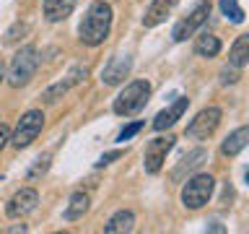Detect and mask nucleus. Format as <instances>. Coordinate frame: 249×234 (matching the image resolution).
Returning a JSON list of instances; mask_svg holds the SVG:
<instances>
[{
  "label": "nucleus",
  "instance_id": "1",
  "mask_svg": "<svg viewBox=\"0 0 249 234\" xmlns=\"http://www.w3.org/2000/svg\"><path fill=\"white\" fill-rule=\"evenodd\" d=\"M109 29H112V5L104 0H96L86 11L81 26H78V37L86 47H99L109 37Z\"/></svg>",
  "mask_w": 249,
  "mask_h": 234
},
{
  "label": "nucleus",
  "instance_id": "2",
  "mask_svg": "<svg viewBox=\"0 0 249 234\" xmlns=\"http://www.w3.org/2000/svg\"><path fill=\"white\" fill-rule=\"evenodd\" d=\"M148 99H151V83L143 81V78H138V81L127 83L120 91V97L114 99L112 109H114V115H120V117H132L148 104Z\"/></svg>",
  "mask_w": 249,
  "mask_h": 234
},
{
  "label": "nucleus",
  "instance_id": "3",
  "mask_svg": "<svg viewBox=\"0 0 249 234\" xmlns=\"http://www.w3.org/2000/svg\"><path fill=\"white\" fill-rule=\"evenodd\" d=\"M36 68H39V52H36V47L26 44V47H21V50L13 55L5 78H8V83H11L13 89H21V86H26L31 78H34Z\"/></svg>",
  "mask_w": 249,
  "mask_h": 234
},
{
  "label": "nucleus",
  "instance_id": "4",
  "mask_svg": "<svg viewBox=\"0 0 249 234\" xmlns=\"http://www.w3.org/2000/svg\"><path fill=\"white\" fill-rule=\"evenodd\" d=\"M213 190H215V177L213 175H205V172L192 175L182 187V206L190 208V211H200L202 206H208Z\"/></svg>",
  "mask_w": 249,
  "mask_h": 234
},
{
  "label": "nucleus",
  "instance_id": "5",
  "mask_svg": "<svg viewBox=\"0 0 249 234\" xmlns=\"http://www.w3.org/2000/svg\"><path fill=\"white\" fill-rule=\"evenodd\" d=\"M44 128V112L42 109H29V112L21 115V120L16 122V130L11 133V143L13 148H29L36 140V136Z\"/></svg>",
  "mask_w": 249,
  "mask_h": 234
},
{
  "label": "nucleus",
  "instance_id": "6",
  "mask_svg": "<svg viewBox=\"0 0 249 234\" xmlns=\"http://www.w3.org/2000/svg\"><path fill=\"white\" fill-rule=\"evenodd\" d=\"M221 107H205V109H200L197 115H195V120L187 125V138H192V140H208L210 136L215 133V128L221 125Z\"/></svg>",
  "mask_w": 249,
  "mask_h": 234
},
{
  "label": "nucleus",
  "instance_id": "7",
  "mask_svg": "<svg viewBox=\"0 0 249 234\" xmlns=\"http://www.w3.org/2000/svg\"><path fill=\"white\" fill-rule=\"evenodd\" d=\"M174 136H159V138H153L151 143L145 146V154H143V167L148 175H159L161 167H163V161H166V154L174 148Z\"/></svg>",
  "mask_w": 249,
  "mask_h": 234
},
{
  "label": "nucleus",
  "instance_id": "8",
  "mask_svg": "<svg viewBox=\"0 0 249 234\" xmlns=\"http://www.w3.org/2000/svg\"><path fill=\"white\" fill-rule=\"evenodd\" d=\"M208 16H210V3H208V0H202V3H197V5L192 8L187 19H182V21L174 26V31H171L174 42H184L187 37H192L195 31H197L202 23L208 21Z\"/></svg>",
  "mask_w": 249,
  "mask_h": 234
},
{
  "label": "nucleus",
  "instance_id": "9",
  "mask_svg": "<svg viewBox=\"0 0 249 234\" xmlns=\"http://www.w3.org/2000/svg\"><path fill=\"white\" fill-rule=\"evenodd\" d=\"M36 206H39V193L34 187H21V190L8 200L5 214H8V218H26L29 214L36 211Z\"/></svg>",
  "mask_w": 249,
  "mask_h": 234
},
{
  "label": "nucleus",
  "instance_id": "10",
  "mask_svg": "<svg viewBox=\"0 0 249 234\" xmlns=\"http://www.w3.org/2000/svg\"><path fill=\"white\" fill-rule=\"evenodd\" d=\"M86 76H89V68L75 65L65 78H62L60 83H54V86H50V89H44V91H42V101H44V104H57V101L65 97V91H68V89H73V86H78L81 81H86Z\"/></svg>",
  "mask_w": 249,
  "mask_h": 234
},
{
  "label": "nucleus",
  "instance_id": "11",
  "mask_svg": "<svg viewBox=\"0 0 249 234\" xmlns=\"http://www.w3.org/2000/svg\"><path fill=\"white\" fill-rule=\"evenodd\" d=\"M130 70H132V58L130 55H114V58H109L104 70H101V83L104 86L122 83L124 78L130 76Z\"/></svg>",
  "mask_w": 249,
  "mask_h": 234
},
{
  "label": "nucleus",
  "instance_id": "12",
  "mask_svg": "<svg viewBox=\"0 0 249 234\" xmlns=\"http://www.w3.org/2000/svg\"><path fill=\"white\" fill-rule=\"evenodd\" d=\"M187 107H190V99L187 97H179V99H174V104L171 107H166V109H161L159 115L153 117V130H166V128H171L177 120H182V115L187 112Z\"/></svg>",
  "mask_w": 249,
  "mask_h": 234
},
{
  "label": "nucleus",
  "instance_id": "13",
  "mask_svg": "<svg viewBox=\"0 0 249 234\" xmlns=\"http://www.w3.org/2000/svg\"><path fill=\"white\" fill-rule=\"evenodd\" d=\"M174 5H177V0H153V3L148 5L145 16H143V26L153 29V26H159V23H163L166 16L174 11Z\"/></svg>",
  "mask_w": 249,
  "mask_h": 234
},
{
  "label": "nucleus",
  "instance_id": "14",
  "mask_svg": "<svg viewBox=\"0 0 249 234\" xmlns=\"http://www.w3.org/2000/svg\"><path fill=\"white\" fill-rule=\"evenodd\" d=\"M75 3L78 0H44V19L50 23H60L65 21L70 13L75 11Z\"/></svg>",
  "mask_w": 249,
  "mask_h": 234
},
{
  "label": "nucleus",
  "instance_id": "15",
  "mask_svg": "<svg viewBox=\"0 0 249 234\" xmlns=\"http://www.w3.org/2000/svg\"><path fill=\"white\" fill-rule=\"evenodd\" d=\"M247 143H249V128H247V125H241V128H236V130H233L231 136L221 143V154L231 159V156H236V154L244 151Z\"/></svg>",
  "mask_w": 249,
  "mask_h": 234
},
{
  "label": "nucleus",
  "instance_id": "16",
  "mask_svg": "<svg viewBox=\"0 0 249 234\" xmlns=\"http://www.w3.org/2000/svg\"><path fill=\"white\" fill-rule=\"evenodd\" d=\"M205 159H208V151H205V148H195V151H190L182 161L177 164V169L171 172V179H174V182H179V179L184 177V172H195Z\"/></svg>",
  "mask_w": 249,
  "mask_h": 234
},
{
  "label": "nucleus",
  "instance_id": "17",
  "mask_svg": "<svg viewBox=\"0 0 249 234\" xmlns=\"http://www.w3.org/2000/svg\"><path fill=\"white\" fill-rule=\"evenodd\" d=\"M132 226H135V214L132 211H117L107 221L104 232L107 234H124V232H132Z\"/></svg>",
  "mask_w": 249,
  "mask_h": 234
},
{
  "label": "nucleus",
  "instance_id": "18",
  "mask_svg": "<svg viewBox=\"0 0 249 234\" xmlns=\"http://www.w3.org/2000/svg\"><path fill=\"white\" fill-rule=\"evenodd\" d=\"M192 50L197 58H215L218 52H221V39L213 37V34H200L197 39H195Z\"/></svg>",
  "mask_w": 249,
  "mask_h": 234
},
{
  "label": "nucleus",
  "instance_id": "19",
  "mask_svg": "<svg viewBox=\"0 0 249 234\" xmlns=\"http://www.w3.org/2000/svg\"><path fill=\"white\" fill-rule=\"evenodd\" d=\"M89 206H91L89 195L86 193H73L70 195L68 208H65V221H78V218H83V214L89 211Z\"/></svg>",
  "mask_w": 249,
  "mask_h": 234
},
{
  "label": "nucleus",
  "instance_id": "20",
  "mask_svg": "<svg viewBox=\"0 0 249 234\" xmlns=\"http://www.w3.org/2000/svg\"><path fill=\"white\" fill-rule=\"evenodd\" d=\"M229 62L236 68H244L249 62V34L236 37V42L231 44V52H229Z\"/></svg>",
  "mask_w": 249,
  "mask_h": 234
},
{
  "label": "nucleus",
  "instance_id": "21",
  "mask_svg": "<svg viewBox=\"0 0 249 234\" xmlns=\"http://www.w3.org/2000/svg\"><path fill=\"white\" fill-rule=\"evenodd\" d=\"M221 3V13L231 23H244V8L239 5V0H218Z\"/></svg>",
  "mask_w": 249,
  "mask_h": 234
},
{
  "label": "nucleus",
  "instance_id": "22",
  "mask_svg": "<svg viewBox=\"0 0 249 234\" xmlns=\"http://www.w3.org/2000/svg\"><path fill=\"white\" fill-rule=\"evenodd\" d=\"M50 159H52V154H50V151H47V154H42V156H39V159L34 161V167L29 169V175H26V177H29V179H36V177H42L44 172L50 169Z\"/></svg>",
  "mask_w": 249,
  "mask_h": 234
},
{
  "label": "nucleus",
  "instance_id": "23",
  "mask_svg": "<svg viewBox=\"0 0 249 234\" xmlns=\"http://www.w3.org/2000/svg\"><path fill=\"white\" fill-rule=\"evenodd\" d=\"M241 78V68H236V65H226L223 70H221V86H233Z\"/></svg>",
  "mask_w": 249,
  "mask_h": 234
},
{
  "label": "nucleus",
  "instance_id": "24",
  "mask_svg": "<svg viewBox=\"0 0 249 234\" xmlns=\"http://www.w3.org/2000/svg\"><path fill=\"white\" fill-rule=\"evenodd\" d=\"M145 128V122H130V125H124V128L120 130V136H117V143H124V140H130L132 136H138V133L140 130H143Z\"/></svg>",
  "mask_w": 249,
  "mask_h": 234
},
{
  "label": "nucleus",
  "instance_id": "25",
  "mask_svg": "<svg viewBox=\"0 0 249 234\" xmlns=\"http://www.w3.org/2000/svg\"><path fill=\"white\" fill-rule=\"evenodd\" d=\"M122 151H107V154H101V159L96 161V167H107V164H112L114 159H120Z\"/></svg>",
  "mask_w": 249,
  "mask_h": 234
},
{
  "label": "nucleus",
  "instance_id": "26",
  "mask_svg": "<svg viewBox=\"0 0 249 234\" xmlns=\"http://www.w3.org/2000/svg\"><path fill=\"white\" fill-rule=\"evenodd\" d=\"M8 143H11V128L0 122V151H3V148H5Z\"/></svg>",
  "mask_w": 249,
  "mask_h": 234
},
{
  "label": "nucleus",
  "instance_id": "27",
  "mask_svg": "<svg viewBox=\"0 0 249 234\" xmlns=\"http://www.w3.org/2000/svg\"><path fill=\"white\" fill-rule=\"evenodd\" d=\"M3 78H5V65L0 62V81H3Z\"/></svg>",
  "mask_w": 249,
  "mask_h": 234
}]
</instances>
